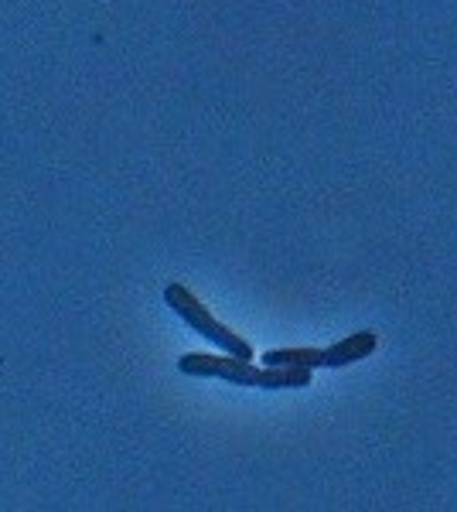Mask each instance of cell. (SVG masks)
Instances as JSON below:
<instances>
[{
    "mask_svg": "<svg viewBox=\"0 0 457 512\" xmlns=\"http://www.w3.org/2000/svg\"><path fill=\"white\" fill-rule=\"evenodd\" d=\"M178 369L185 376L226 379V383L246 386V390H304L311 386V369L304 366H256L253 359H236V355L188 352L178 359Z\"/></svg>",
    "mask_w": 457,
    "mask_h": 512,
    "instance_id": "1",
    "label": "cell"
},
{
    "mask_svg": "<svg viewBox=\"0 0 457 512\" xmlns=\"http://www.w3.org/2000/svg\"><path fill=\"white\" fill-rule=\"evenodd\" d=\"M379 345V335L362 328V332L345 335L342 342L328 345V349H270L263 352V366H304V369H345L355 366V362H365Z\"/></svg>",
    "mask_w": 457,
    "mask_h": 512,
    "instance_id": "2",
    "label": "cell"
},
{
    "mask_svg": "<svg viewBox=\"0 0 457 512\" xmlns=\"http://www.w3.org/2000/svg\"><path fill=\"white\" fill-rule=\"evenodd\" d=\"M164 301H168V308L181 321H185L191 332L209 338V342L219 345L226 355H236V359H253V345H249L243 335L232 332L229 325H222V321L215 318L212 311L205 308V304L198 301V297L191 294L185 284H168V287H164Z\"/></svg>",
    "mask_w": 457,
    "mask_h": 512,
    "instance_id": "3",
    "label": "cell"
}]
</instances>
